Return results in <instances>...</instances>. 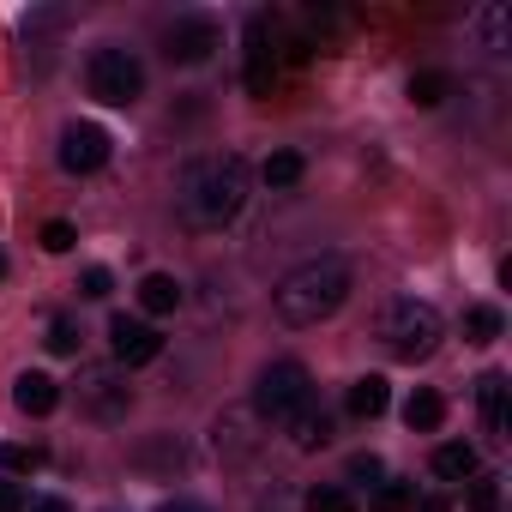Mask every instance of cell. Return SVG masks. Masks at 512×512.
Returning <instances> with one entry per match:
<instances>
[{
    "label": "cell",
    "mask_w": 512,
    "mask_h": 512,
    "mask_svg": "<svg viewBox=\"0 0 512 512\" xmlns=\"http://www.w3.org/2000/svg\"><path fill=\"white\" fill-rule=\"evenodd\" d=\"M175 199H181V217H187L193 229H223V223H235L241 205H247V163H241L235 151L199 157V163L181 169Z\"/></svg>",
    "instance_id": "cell-1"
},
{
    "label": "cell",
    "mask_w": 512,
    "mask_h": 512,
    "mask_svg": "<svg viewBox=\"0 0 512 512\" xmlns=\"http://www.w3.org/2000/svg\"><path fill=\"white\" fill-rule=\"evenodd\" d=\"M350 302V266L344 260H308L278 284V320L284 326H320Z\"/></svg>",
    "instance_id": "cell-2"
},
{
    "label": "cell",
    "mask_w": 512,
    "mask_h": 512,
    "mask_svg": "<svg viewBox=\"0 0 512 512\" xmlns=\"http://www.w3.org/2000/svg\"><path fill=\"white\" fill-rule=\"evenodd\" d=\"M440 332H446L440 314L428 302H416V296H404V302H392L380 314V344H386L392 362H428L440 350Z\"/></svg>",
    "instance_id": "cell-3"
},
{
    "label": "cell",
    "mask_w": 512,
    "mask_h": 512,
    "mask_svg": "<svg viewBox=\"0 0 512 512\" xmlns=\"http://www.w3.org/2000/svg\"><path fill=\"white\" fill-rule=\"evenodd\" d=\"M85 85H91V97L97 103H109V109H127V103H139L145 97V67H139V55L133 49H97L91 55V67H85Z\"/></svg>",
    "instance_id": "cell-4"
},
{
    "label": "cell",
    "mask_w": 512,
    "mask_h": 512,
    "mask_svg": "<svg viewBox=\"0 0 512 512\" xmlns=\"http://www.w3.org/2000/svg\"><path fill=\"white\" fill-rule=\"evenodd\" d=\"M308 404H314V380H308L302 362H272L260 374V386H253V410H260L266 422H290Z\"/></svg>",
    "instance_id": "cell-5"
},
{
    "label": "cell",
    "mask_w": 512,
    "mask_h": 512,
    "mask_svg": "<svg viewBox=\"0 0 512 512\" xmlns=\"http://www.w3.org/2000/svg\"><path fill=\"white\" fill-rule=\"evenodd\" d=\"M79 410H85L91 422H121V416L133 410L127 374H121V368H85V374H79Z\"/></svg>",
    "instance_id": "cell-6"
},
{
    "label": "cell",
    "mask_w": 512,
    "mask_h": 512,
    "mask_svg": "<svg viewBox=\"0 0 512 512\" xmlns=\"http://www.w3.org/2000/svg\"><path fill=\"white\" fill-rule=\"evenodd\" d=\"M217 43H223V37H217V19H205V13H187V19H175V25L163 31V55H169L175 67H199V61H211Z\"/></svg>",
    "instance_id": "cell-7"
},
{
    "label": "cell",
    "mask_w": 512,
    "mask_h": 512,
    "mask_svg": "<svg viewBox=\"0 0 512 512\" xmlns=\"http://www.w3.org/2000/svg\"><path fill=\"white\" fill-rule=\"evenodd\" d=\"M109 151H115V139H109L97 121H73V127L61 133V169H67V175H97V169L109 163Z\"/></svg>",
    "instance_id": "cell-8"
},
{
    "label": "cell",
    "mask_w": 512,
    "mask_h": 512,
    "mask_svg": "<svg viewBox=\"0 0 512 512\" xmlns=\"http://www.w3.org/2000/svg\"><path fill=\"white\" fill-rule=\"evenodd\" d=\"M109 344H115V362H121V368H145V362L163 356V332L145 326V320H127V314L109 320Z\"/></svg>",
    "instance_id": "cell-9"
},
{
    "label": "cell",
    "mask_w": 512,
    "mask_h": 512,
    "mask_svg": "<svg viewBox=\"0 0 512 512\" xmlns=\"http://www.w3.org/2000/svg\"><path fill=\"white\" fill-rule=\"evenodd\" d=\"M272 19L253 13L247 19V91L253 97H272V73H278V49H272Z\"/></svg>",
    "instance_id": "cell-10"
},
{
    "label": "cell",
    "mask_w": 512,
    "mask_h": 512,
    "mask_svg": "<svg viewBox=\"0 0 512 512\" xmlns=\"http://www.w3.org/2000/svg\"><path fill=\"white\" fill-rule=\"evenodd\" d=\"M506 374H482L476 380V404H482V428H488V440H506V428H512V416H506Z\"/></svg>",
    "instance_id": "cell-11"
},
{
    "label": "cell",
    "mask_w": 512,
    "mask_h": 512,
    "mask_svg": "<svg viewBox=\"0 0 512 512\" xmlns=\"http://www.w3.org/2000/svg\"><path fill=\"white\" fill-rule=\"evenodd\" d=\"M13 404H19L25 416H49V410L61 404V380H55V374H19V380H13Z\"/></svg>",
    "instance_id": "cell-12"
},
{
    "label": "cell",
    "mask_w": 512,
    "mask_h": 512,
    "mask_svg": "<svg viewBox=\"0 0 512 512\" xmlns=\"http://www.w3.org/2000/svg\"><path fill=\"white\" fill-rule=\"evenodd\" d=\"M284 428H290V446H296V452H314V446H326V440H332V416H326L320 404L296 410V416H290Z\"/></svg>",
    "instance_id": "cell-13"
},
{
    "label": "cell",
    "mask_w": 512,
    "mask_h": 512,
    "mask_svg": "<svg viewBox=\"0 0 512 512\" xmlns=\"http://www.w3.org/2000/svg\"><path fill=\"white\" fill-rule=\"evenodd\" d=\"M404 422H410L416 434H434V428L446 422V398H440L434 386H416V392H410V404H404Z\"/></svg>",
    "instance_id": "cell-14"
},
{
    "label": "cell",
    "mask_w": 512,
    "mask_h": 512,
    "mask_svg": "<svg viewBox=\"0 0 512 512\" xmlns=\"http://www.w3.org/2000/svg\"><path fill=\"white\" fill-rule=\"evenodd\" d=\"M139 308H145V314H175V308H181V284H175L169 272H151V278L139 284Z\"/></svg>",
    "instance_id": "cell-15"
},
{
    "label": "cell",
    "mask_w": 512,
    "mask_h": 512,
    "mask_svg": "<svg viewBox=\"0 0 512 512\" xmlns=\"http://www.w3.org/2000/svg\"><path fill=\"white\" fill-rule=\"evenodd\" d=\"M386 404H392V386L380 374H362L350 386V416H386Z\"/></svg>",
    "instance_id": "cell-16"
},
{
    "label": "cell",
    "mask_w": 512,
    "mask_h": 512,
    "mask_svg": "<svg viewBox=\"0 0 512 512\" xmlns=\"http://www.w3.org/2000/svg\"><path fill=\"white\" fill-rule=\"evenodd\" d=\"M434 476H446V482H464V476H476V446H464V440L440 446V452H434Z\"/></svg>",
    "instance_id": "cell-17"
},
{
    "label": "cell",
    "mask_w": 512,
    "mask_h": 512,
    "mask_svg": "<svg viewBox=\"0 0 512 512\" xmlns=\"http://www.w3.org/2000/svg\"><path fill=\"white\" fill-rule=\"evenodd\" d=\"M500 326H506V320H500V308H488V302L464 308V338H470V344H494V338H500Z\"/></svg>",
    "instance_id": "cell-18"
},
{
    "label": "cell",
    "mask_w": 512,
    "mask_h": 512,
    "mask_svg": "<svg viewBox=\"0 0 512 512\" xmlns=\"http://www.w3.org/2000/svg\"><path fill=\"white\" fill-rule=\"evenodd\" d=\"M446 91H452V79H446L440 67H428V73H416V79H410V103H416V109L446 103Z\"/></svg>",
    "instance_id": "cell-19"
},
{
    "label": "cell",
    "mask_w": 512,
    "mask_h": 512,
    "mask_svg": "<svg viewBox=\"0 0 512 512\" xmlns=\"http://www.w3.org/2000/svg\"><path fill=\"white\" fill-rule=\"evenodd\" d=\"M260 181H266V187H296V181H302V157H296V151H272V157L260 163Z\"/></svg>",
    "instance_id": "cell-20"
},
{
    "label": "cell",
    "mask_w": 512,
    "mask_h": 512,
    "mask_svg": "<svg viewBox=\"0 0 512 512\" xmlns=\"http://www.w3.org/2000/svg\"><path fill=\"white\" fill-rule=\"evenodd\" d=\"M308 512H356V500H350V488H338V482H320V488H308V500H302Z\"/></svg>",
    "instance_id": "cell-21"
},
{
    "label": "cell",
    "mask_w": 512,
    "mask_h": 512,
    "mask_svg": "<svg viewBox=\"0 0 512 512\" xmlns=\"http://www.w3.org/2000/svg\"><path fill=\"white\" fill-rule=\"evenodd\" d=\"M416 506V488L410 482H380L374 488V512H410Z\"/></svg>",
    "instance_id": "cell-22"
},
{
    "label": "cell",
    "mask_w": 512,
    "mask_h": 512,
    "mask_svg": "<svg viewBox=\"0 0 512 512\" xmlns=\"http://www.w3.org/2000/svg\"><path fill=\"white\" fill-rule=\"evenodd\" d=\"M0 470H7V476L43 470V446H0Z\"/></svg>",
    "instance_id": "cell-23"
},
{
    "label": "cell",
    "mask_w": 512,
    "mask_h": 512,
    "mask_svg": "<svg viewBox=\"0 0 512 512\" xmlns=\"http://www.w3.org/2000/svg\"><path fill=\"white\" fill-rule=\"evenodd\" d=\"M43 344H49L55 356H79V326H73L67 314H55V320H49V338H43Z\"/></svg>",
    "instance_id": "cell-24"
},
{
    "label": "cell",
    "mask_w": 512,
    "mask_h": 512,
    "mask_svg": "<svg viewBox=\"0 0 512 512\" xmlns=\"http://www.w3.org/2000/svg\"><path fill=\"white\" fill-rule=\"evenodd\" d=\"M115 290V278H109V266H85V278H79V296H91V302H103Z\"/></svg>",
    "instance_id": "cell-25"
},
{
    "label": "cell",
    "mask_w": 512,
    "mask_h": 512,
    "mask_svg": "<svg viewBox=\"0 0 512 512\" xmlns=\"http://www.w3.org/2000/svg\"><path fill=\"white\" fill-rule=\"evenodd\" d=\"M470 506H476V512H500V476H476Z\"/></svg>",
    "instance_id": "cell-26"
},
{
    "label": "cell",
    "mask_w": 512,
    "mask_h": 512,
    "mask_svg": "<svg viewBox=\"0 0 512 512\" xmlns=\"http://www.w3.org/2000/svg\"><path fill=\"white\" fill-rule=\"evenodd\" d=\"M73 241H79V235H73V223H61V217H55V223H43V247H49V253H73Z\"/></svg>",
    "instance_id": "cell-27"
},
{
    "label": "cell",
    "mask_w": 512,
    "mask_h": 512,
    "mask_svg": "<svg viewBox=\"0 0 512 512\" xmlns=\"http://www.w3.org/2000/svg\"><path fill=\"white\" fill-rule=\"evenodd\" d=\"M380 476H386V464H380L374 452H356V458H350V482H380Z\"/></svg>",
    "instance_id": "cell-28"
},
{
    "label": "cell",
    "mask_w": 512,
    "mask_h": 512,
    "mask_svg": "<svg viewBox=\"0 0 512 512\" xmlns=\"http://www.w3.org/2000/svg\"><path fill=\"white\" fill-rule=\"evenodd\" d=\"M482 37H488V49H506V13L500 7L482 13Z\"/></svg>",
    "instance_id": "cell-29"
},
{
    "label": "cell",
    "mask_w": 512,
    "mask_h": 512,
    "mask_svg": "<svg viewBox=\"0 0 512 512\" xmlns=\"http://www.w3.org/2000/svg\"><path fill=\"white\" fill-rule=\"evenodd\" d=\"M0 512H25V488L13 476H0Z\"/></svg>",
    "instance_id": "cell-30"
},
{
    "label": "cell",
    "mask_w": 512,
    "mask_h": 512,
    "mask_svg": "<svg viewBox=\"0 0 512 512\" xmlns=\"http://www.w3.org/2000/svg\"><path fill=\"white\" fill-rule=\"evenodd\" d=\"M25 512H73V506H67V500H55V494H49V500H37V506H25Z\"/></svg>",
    "instance_id": "cell-31"
},
{
    "label": "cell",
    "mask_w": 512,
    "mask_h": 512,
    "mask_svg": "<svg viewBox=\"0 0 512 512\" xmlns=\"http://www.w3.org/2000/svg\"><path fill=\"white\" fill-rule=\"evenodd\" d=\"M157 512H205V506H199V500H163Z\"/></svg>",
    "instance_id": "cell-32"
},
{
    "label": "cell",
    "mask_w": 512,
    "mask_h": 512,
    "mask_svg": "<svg viewBox=\"0 0 512 512\" xmlns=\"http://www.w3.org/2000/svg\"><path fill=\"white\" fill-rule=\"evenodd\" d=\"M422 512H452V500H446V494H428V500H422Z\"/></svg>",
    "instance_id": "cell-33"
},
{
    "label": "cell",
    "mask_w": 512,
    "mask_h": 512,
    "mask_svg": "<svg viewBox=\"0 0 512 512\" xmlns=\"http://www.w3.org/2000/svg\"><path fill=\"white\" fill-rule=\"evenodd\" d=\"M0 278H7V253H0Z\"/></svg>",
    "instance_id": "cell-34"
}]
</instances>
